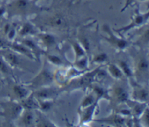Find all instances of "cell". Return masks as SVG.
I'll return each mask as SVG.
<instances>
[{
	"label": "cell",
	"instance_id": "2",
	"mask_svg": "<svg viewBox=\"0 0 149 127\" xmlns=\"http://www.w3.org/2000/svg\"><path fill=\"white\" fill-rule=\"evenodd\" d=\"M111 71L112 72H113V74H114L115 76H121V73L119 72V71L116 68V67H113V66L111 67Z\"/></svg>",
	"mask_w": 149,
	"mask_h": 127
},
{
	"label": "cell",
	"instance_id": "8",
	"mask_svg": "<svg viewBox=\"0 0 149 127\" xmlns=\"http://www.w3.org/2000/svg\"><path fill=\"white\" fill-rule=\"evenodd\" d=\"M141 68H143V70H144L147 68V66H148V65H147V63L145 62V61H143L142 63L141 64Z\"/></svg>",
	"mask_w": 149,
	"mask_h": 127
},
{
	"label": "cell",
	"instance_id": "10",
	"mask_svg": "<svg viewBox=\"0 0 149 127\" xmlns=\"http://www.w3.org/2000/svg\"><path fill=\"white\" fill-rule=\"evenodd\" d=\"M26 44L27 45H29V46H33V44L31 42H30V41H26Z\"/></svg>",
	"mask_w": 149,
	"mask_h": 127
},
{
	"label": "cell",
	"instance_id": "4",
	"mask_svg": "<svg viewBox=\"0 0 149 127\" xmlns=\"http://www.w3.org/2000/svg\"><path fill=\"white\" fill-rule=\"evenodd\" d=\"M15 90H16V92H17V94H18V95H20V97H23V96L25 94H24V91H23V90H22L21 88H18V87H16Z\"/></svg>",
	"mask_w": 149,
	"mask_h": 127
},
{
	"label": "cell",
	"instance_id": "1",
	"mask_svg": "<svg viewBox=\"0 0 149 127\" xmlns=\"http://www.w3.org/2000/svg\"><path fill=\"white\" fill-rule=\"evenodd\" d=\"M27 0H17L16 1V7L19 9H25L27 7Z\"/></svg>",
	"mask_w": 149,
	"mask_h": 127
},
{
	"label": "cell",
	"instance_id": "7",
	"mask_svg": "<svg viewBox=\"0 0 149 127\" xmlns=\"http://www.w3.org/2000/svg\"><path fill=\"white\" fill-rule=\"evenodd\" d=\"M45 41H46L47 42H48V43H52V42H53V39H52V36H45Z\"/></svg>",
	"mask_w": 149,
	"mask_h": 127
},
{
	"label": "cell",
	"instance_id": "11",
	"mask_svg": "<svg viewBox=\"0 0 149 127\" xmlns=\"http://www.w3.org/2000/svg\"><path fill=\"white\" fill-rule=\"evenodd\" d=\"M2 12H3V10H0V14H1V13H2Z\"/></svg>",
	"mask_w": 149,
	"mask_h": 127
},
{
	"label": "cell",
	"instance_id": "3",
	"mask_svg": "<svg viewBox=\"0 0 149 127\" xmlns=\"http://www.w3.org/2000/svg\"><path fill=\"white\" fill-rule=\"evenodd\" d=\"M31 121H32V116L30 114V113H29V114L26 115V117H25V122H26V124H31Z\"/></svg>",
	"mask_w": 149,
	"mask_h": 127
},
{
	"label": "cell",
	"instance_id": "12",
	"mask_svg": "<svg viewBox=\"0 0 149 127\" xmlns=\"http://www.w3.org/2000/svg\"><path fill=\"white\" fill-rule=\"evenodd\" d=\"M1 45H2V42H1V41H0V46H1Z\"/></svg>",
	"mask_w": 149,
	"mask_h": 127
},
{
	"label": "cell",
	"instance_id": "9",
	"mask_svg": "<svg viewBox=\"0 0 149 127\" xmlns=\"http://www.w3.org/2000/svg\"><path fill=\"white\" fill-rule=\"evenodd\" d=\"M92 101H93V100H92V98H88L86 100V102H84V104L85 105L90 104V103H92Z\"/></svg>",
	"mask_w": 149,
	"mask_h": 127
},
{
	"label": "cell",
	"instance_id": "6",
	"mask_svg": "<svg viewBox=\"0 0 149 127\" xmlns=\"http://www.w3.org/2000/svg\"><path fill=\"white\" fill-rule=\"evenodd\" d=\"M0 69H1L3 72H6V71H7V68H6V66L4 65V64L2 62H1V61H0Z\"/></svg>",
	"mask_w": 149,
	"mask_h": 127
},
{
	"label": "cell",
	"instance_id": "5",
	"mask_svg": "<svg viewBox=\"0 0 149 127\" xmlns=\"http://www.w3.org/2000/svg\"><path fill=\"white\" fill-rule=\"evenodd\" d=\"M8 57L9 59H10L12 62H14V63H15V62H17V58L15 57V55H13V54H10V55H9Z\"/></svg>",
	"mask_w": 149,
	"mask_h": 127
}]
</instances>
